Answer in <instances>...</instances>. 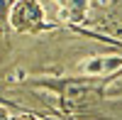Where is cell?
Wrapping results in <instances>:
<instances>
[{
	"instance_id": "cell-4",
	"label": "cell",
	"mask_w": 122,
	"mask_h": 120,
	"mask_svg": "<svg viewBox=\"0 0 122 120\" xmlns=\"http://www.w3.org/2000/svg\"><path fill=\"white\" fill-rule=\"evenodd\" d=\"M12 113H10V108H5V105H0V120H5V118H10Z\"/></svg>"
},
{
	"instance_id": "cell-3",
	"label": "cell",
	"mask_w": 122,
	"mask_h": 120,
	"mask_svg": "<svg viewBox=\"0 0 122 120\" xmlns=\"http://www.w3.org/2000/svg\"><path fill=\"white\" fill-rule=\"evenodd\" d=\"M59 5V20L61 22H68V25H81L88 15V7L90 3L88 0H54Z\"/></svg>"
},
{
	"instance_id": "cell-2",
	"label": "cell",
	"mask_w": 122,
	"mask_h": 120,
	"mask_svg": "<svg viewBox=\"0 0 122 120\" xmlns=\"http://www.w3.org/2000/svg\"><path fill=\"white\" fill-rule=\"evenodd\" d=\"M122 69V56L120 54H103V56H93V59H86L81 64V71L88 74V76H107V74H115Z\"/></svg>"
},
{
	"instance_id": "cell-1",
	"label": "cell",
	"mask_w": 122,
	"mask_h": 120,
	"mask_svg": "<svg viewBox=\"0 0 122 120\" xmlns=\"http://www.w3.org/2000/svg\"><path fill=\"white\" fill-rule=\"evenodd\" d=\"M42 22H44V10H42V5L37 0H20L10 10V25L15 29L29 32V29L42 27Z\"/></svg>"
}]
</instances>
